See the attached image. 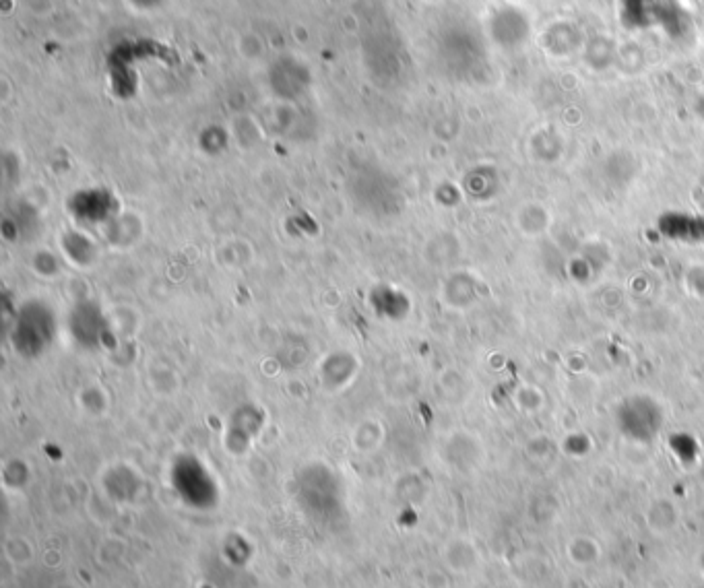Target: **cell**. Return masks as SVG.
Returning a JSON list of instances; mask_svg holds the SVG:
<instances>
[]
</instances>
